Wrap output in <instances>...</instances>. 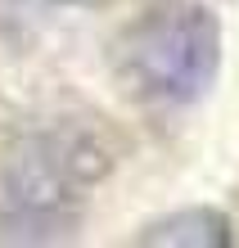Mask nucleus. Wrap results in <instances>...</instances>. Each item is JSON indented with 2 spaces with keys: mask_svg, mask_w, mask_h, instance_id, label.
<instances>
[{
  "mask_svg": "<svg viewBox=\"0 0 239 248\" xmlns=\"http://www.w3.org/2000/svg\"><path fill=\"white\" fill-rule=\"evenodd\" d=\"M221 68V23L199 0H158L113 46V72L136 99L181 108L212 91Z\"/></svg>",
  "mask_w": 239,
  "mask_h": 248,
  "instance_id": "nucleus-1",
  "label": "nucleus"
},
{
  "mask_svg": "<svg viewBox=\"0 0 239 248\" xmlns=\"http://www.w3.org/2000/svg\"><path fill=\"white\" fill-rule=\"evenodd\" d=\"M136 244H149V248H226L230 221L217 208H181V212L158 217L154 226H144Z\"/></svg>",
  "mask_w": 239,
  "mask_h": 248,
  "instance_id": "nucleus-2",
  "label": "nucleus"
},
{
  "mask_svg": "<svg viewBox=\"0 0 239 248\" xmlns=\"http://www.w3.org/2000/svg\"><path fill=\"white\" fill-rule=\"evenodd\" d=\"M59 5H104V0H59Z\"/></svg>",
  "mask_w": 239,
  "mask_h": 248,
  "instance_id": "nucleus-3",
  "label": "nucleus"
}]
</instances>
